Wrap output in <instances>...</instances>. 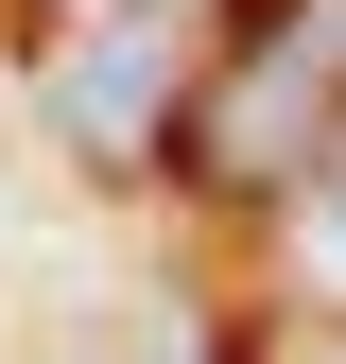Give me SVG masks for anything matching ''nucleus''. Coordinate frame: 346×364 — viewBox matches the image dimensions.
Wrapping results in <instances>:
<instances>
[{"mask_svg":"<svg viewBox=\"0 0 346 364\" xmlns=\"http://www.w3.org/2000/svg\"><path fill=\"white\" fill-rule=\"evenodd\" d=\"M329 278H346V122H329Z\"/></svg>","mask_w":346,"mask_h":364,"instance_id":"obj_3","label":"nucleus"},{"mask_svg":"<svg viewBox=\"0 0 346 364\" xmlns=\"http://www.w3.org/2000/svg\"><path fill=\"white\" fill-rule=\"evenodd\" d=\"M52 105H69V139H86V156H121V139H139V105H156V35H121V53H86V70L52 87Z\"/></svg>","mask_w":346,"mask_h":364,"instance_id":"obj_2","label":"nucleus"},{"mask_svg":"<svg viewBox=\"0 0 346 364\" xmlns=\"http://www.w3.org/2000/svg\"><path fill=\"white\" fill-rule=\"evenodd\" d=\"M329 122H346V0H277V18L208 70L191 156L225 173V191H277L294 156H329Z\"/></svg>","mask_w":346,"mask_h":364,"instance_id":"obj_1","label":"nucleus"}]
</instances>
